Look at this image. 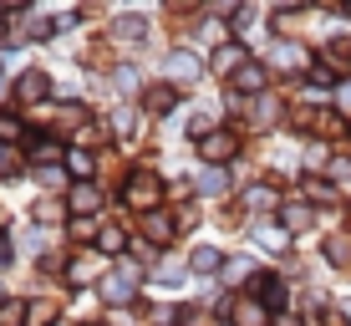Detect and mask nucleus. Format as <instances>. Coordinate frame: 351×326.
Returning a JSON list of instances; mask_svg holds the SVG:
<instances>
[{
    "mask_svg": "<svg viewBox=\"0 0 351 326\" xmlns=\"http://www.w3.org/2000/svg\"><path fill=\"white\" fill-rule=\"evenodd\" d=\"M163 71L168 77H199V56H189V51H173L163 62Z\"/></svg>",
    "mask_w": 351,
    "mask_h": 326,
    "instance_id": "obj_7",
    "label": "nucleus"
},
{
    "mask_svg": "<svg viewBox=\"0 0 351 326\" xmlns=\"http://www.w3.org/2000/svg\"><path fill=\"white\" fill-rule=\"evenodd\" d=\"M234 321H245V326H265V306H255V301H245V306L234 311Z\"/></svg>",
    "mask_w": 351,
    "mask_h": 326,
    "instance_id": "obj_14",
    "label": "nucleus"
},
{
    "mask_svg": "<svg viewBox=\"0 0 351 326\" xmlns=\"http://www.w3.org/2000/svg\"><path fill=\"white\" fill-rule=\"evenodd\" d=\"M0 260H10V245H5V235H0Z\"/></svg>",
    "mask_w": 351,
    "mask_h": 326,
    "instance_id": "obj_24",
    "label": "nucleus"
},
{
    "mask_svg": "<svg viewBox=\"0 0 351 326\" xmlns=\"http://www.w3.org/2000/svg\"><path fill=\"white\" fill-rule=\"evenodd\" d=\"M112 36H117L123 46H143V36H148V21H143V16H117V21H112Z\"/></svg>",
    "mask_w": 351,
    "mask_h": 326,
    "instance_id": "obj_3",
    "label": "nucleus"
},
{
    "mask_svg": "<svg viewBox=\"0 0 351 326\" xmlns=\"http://www.w3.org/2000/svg\"><path fill=\"white\" fill-rule=\"evenodd\" d=\"M250 209H275V189H250Z\"/></svg>",
    "mask_w": 351,
    "mask_h": 326,
    "instance_id": "obj_16",
    "label": "nucleus"
},
{
    "mask_svg": "<svg viewBox=\"0 0 351 326\" xmlns=\"http://www.w3.org/2000/svg\"><path fill=\"white\" fill-rule=\"evenodd\" d=\"M56 326H66V321H56Z\"/></svg>",
    "mask_w": 351,
    "mask_h": 326,
    "instance_id": "obj_25",
    "label": "nucleus"
},
{
    "mask_svg": "<svg viewBox=\"0 0 351 326\" xmlns=\"http://www.w3.org/2000/svg\"><path fill=\"white\" fill-rule=\"evenodd\" d=\"M66 168L82 178V184H87V178H92V168H97V159H92V153H66Z\"/></svg>",
    "mask_w": 351,
    "mask_h": 326,
    "instance_id": "obj_9",
    "label": "nucleus"
},
{
    "mask_svg": "<svg viewBox=\"0 0 351 326\" xmlns=\"http://www.w3.org/2000/svg\"><path fill=\"white\" fill-rule=\"evenodd\" d=\"M311 224V209H306V204H290V209H285V229H306Z\"/></svg>",
    "mask_w": 351,
    "mask_h": 326,
    "instance_id": "obj_15",
    "label": "nucleus"
},
{
    "mask_svg": "<svg viewBox=\"0 0 351 326\" xmlns=\"http://www.w3.org/2000/svg\"><path fill=\"white\" fill-rule=\"evenodd\" d=\"M112 82H117V87H123V92H132V82H138V71H132V67H123V71H117Z\"/></svg>",
    "mask_w": 351,
    "mask_h": 326,
    "instance_id": "obj_23",
    "label": "nucleus"
},
{
    "mask_svg": "<svg viewBox=\"0 0 351 326\" xmlns=\"http://www.w3.org/2000/svg\"><path fill=\"white\" fill-rule=\"evenodd\" d=\"M0 138H5V143H16V138H21V117H10V113L0 117Z\"/></svg>",
    "mask_w": 351,
    "mask_h": 326,
    "instance_id": "obj_19",
    "label": "nucleus"
},
{
    "mask_svg": "<svg viewBox=\"0 0 351 326\" xmlns=\"http://www.w3.org/2000/svg\"><path fill=\"white\" fill-rule=\"evenodd\" d=\"M31 159L51 163V159H62V148H56V143H36V148H31Z\"/></svg>",
    "mask_w": 351,
    "mask_h": 326,
    "instance_id": "obj_20",
    "label": "nucleus"
},
{
    "mask_svg": "<svg viewBox=\"0 0 351 326\" xmlns=\"http://www.w3.org/2000/svg\"><path fill=\"white\" fill-rule=\"evenodd\" d=\"M71 209H77V214H92V209H97V189H92V184L71 189Z\"/></svg>",
    "mask_w": 351,
    "mask_h": 326,
    "instance_id": "obj_10",
    "label": "nucleus"
},
{
    "mask_svg": "<svg viewBox=\"0 0 351 326\" xmlns=\"http://www.w3.org/2000/svg\"><path fill=\"white\" fill-rule=\"evenodd\" d=\"M143 229H148V240H168V235H173V220H168V214H148Z\"/></svg>",
    "mask_w": 351,
    "mask_h": 326,
    "instance_id": "obj_11",
    "label": "nucleus"
},
{
    "mask_svg": "<svg viewBox=\"0 0 351 326\" xmlns=\"http://www.w3.org/2000/svg\"><path fill=\"white\" fill-rule=\"evenodd\" d=\"M102 250H123V229H102Z\"/></svg>",
    "mask_w": 351,
    "mask_h": 326,
    "instance_id": "obj_22",
    "label": "nucleus"
},
{
    "mask_svg": "<svg viewBox=\"0 0 351 326\" xmlns=\"http://www.w3.org/2000/svg\"><path fill=\"white\" fill-rule=\"evenodd\" d=\"M46 92H51V77H46V71H26V77H21V97L26 102L46 97Z\"/></svg>",
    "mask_w": 351,
    "mask_h": 326,
    "instance_id": "obj_6",
    "label": "nucleus"
},
{
    "mask_svg": "<svg viewBox=\"0 0 351 326\" xmlns=\"http://www.w3.org/2000/svg\"><path fill=\"white\" fill-rule=\"evenodd\" d=\"M132 296H138V291H132V265H123V275H107V281H102V301H112V306H128V301Z\"/></svg>",
    "mask_w": 351,
    "mask_h": 326,
    "instance_id": "obj_2",
    "label": "nucleus"
},
{
    "mask_svg": "<svg viewBox=\"0 0 351 326\" xmlns=\"http://www.w3.org/2000/svg\"><path fill=\"white\" fill-rule=\"evenodd\" d=\"M219 250H209V245H204V250H193V270H219Z\"/></svg>",
    "mask_w": 351,
    "mask_h": 326,
    "instance_id": "obj_13",
    "label": "nucleus"
},
{
    "mask_svg": "<svg viewBox=\"0 0 351 326\" xmlns=\"http://www.w3.org/2000/svg\"><path fill=\"white\" fill-rule=\"evenodd\" d=\"M234 82H239V92H265V67L260 62H245L234 71Z\"/></svg>",
    "mask_w": 351,
    "mask_h": 326,
    "instance_id": "obj_5",
    "label": "nucleus"
},
{
    "mask_svg": "<svg viewBox=\"0 0 351 326\" xmlns=\"http://www.w3.org/2000/svg\"><path fill=\"white\" fill-rule=\"evenodd\" d=\"M234 62H245V46H224V51L214 56V67H219V71H224V67H234Z\"/></svg>",
    "mask_w": 351,
    "mask_h": 326,
    "instance_id": "obj_18",
    "label": "nucleus"
},
{
    "mask_svg": "<svg viewBox=\"0 0 351 326\" xmlns=\"http://www.w3.org/2000/svg\"><path fill=\"white\" fill-rule=\"evenodd\" d=\"M173 102H178V97H173L168 87H153V92H148V113H168Z\"/></svg>",
    "mask_w": 351,
    "mask_h": 326,
    "instance_id": "obj_12",
    "label": "nucleus"
},
{
    "mask_svg": "<svg viewBox=\"0 0 351 326\" xmlns=\"http://www.w3.org/2000/svg\"><path fill=\"white\" fill-rule=\"evenodd\" d=\"M128 204L132 209H153V204H158V178L153 174H132L128 178Z\"/></svg>",
    "mask_w": 351,
    "mask_h": 326,
    "instance_id": "obj_1",
    "label": "nucleus"
},
{
    "mask_svg": "<svg viewBox=\"0 0 351 326\" xmlns=\"http://www.w3.org/2000/svg\"><path fill=\"white\" fill-rule=\"evenodd\" d=\"M26 316V306H21V301H5V306H0V321H21Z\"/></svg>",
    "mask_w": 351,
    "mask_h": 326,
    "instance_id": "obj_21",
    "label": "nucleus"
},
{
    "mask_svg": "<svg viewBox=\"0 0 351 326\" xmlns=\"http://www.w3.org/2000/svg\"><path fill=\"white\" fill-rule=\"evenodd\" d=\"M92 235H97V224L87 214H71V240H92Z\"/></svg>",
    "mask_w": 351,
    "mask_h": 326,
    "instance_id": "obj_17",
    "label": "nucleus"
},
{
    "mask_svg": "<svg viewBox=\"0 0 351 326\" xmlns=\"http://www.w3.org/2000/svg\"><path fill=\"white\" fill-rule=\"evenodd\" d=\"M239 143H234V132H209V138H199V153L209 163H219V159H229V153H234Z\"/></svg>",
    "mask_w": 351,
    "mask_h": 326,
    "instance_id": "obj_4",
    "label": "nucleus"
},
{
    "mask_svg": "<svg viewBox=\"0 0 351 326\" xmlns=\"http://www.w3.org/2000/svg\"><path fill=\"white\" fill-rule=\"evenodd\" d=\"M224 189H229L224 168H204V174H199V194H224Z\"/></svg>",
    "mask_w": 351,
    "mask_h": 326,
    "instance_id": "obj_8",
    "label": "nucleus"
}]
</instances>
